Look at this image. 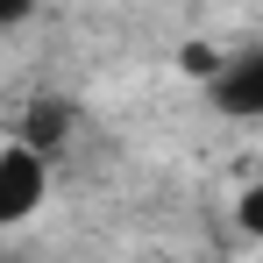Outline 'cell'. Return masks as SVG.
<instances>
[{
  "instance_id": "2",
  "label": "cell",
  "mask_w": 263,
  "mask_h": 263,
  "mask_svg": "<svg viewBox=\"0 0 263 263\" xmlns=\"http://www.w3.org/2000/svg\"><path fill=\"white\" fill-rule=\"evenodd\" d=\"M206 100H214L228 121H263V43L228 50L220 71L206 79Z\"/></svg>"
},
{
  "instance_id": "3",
  "label": "cell",
  "mask_w": 263,
  "mask_h": 263,
  "mask_svg": "<svg viewBox=\"0 0 263 263\" xmlns=\"http://www.w3.org/2000/svg\"><path fill=\"white\" fill-rule=\"evenodd\" d=\"M71 128H79V107H71V100H36V107L22 114V128H14V135L57 164V157H64V142H71Z\"/></svg>"
},
{
  "instance_id": "4",
  "label": "cell",
  "mask_w": 263,
  "mask_h": 263,
  "mask_svg": "<svg viewBox=\"0 0 263 263\" xmlns=\"http://www.w3.org/2000/svg\"><path fill=\"white\" fill-rule=\"evenodd\" d=\"M235 228H242L249 242H263V178L242 185V199H235Z\"/></svg>"
},
{
  "instance_id": "5",
  "label": "cell",
  "mask_w": 263,
  "mask_h": 263,
  "mask_svg": "<svg viewBox=\"0 0 263 263\" xmlns=\"http://www.w3.org/2000/svg\"><path fill=\"white\" fill-rule=\"evenodd\" d=\"M36 14V0H0V29H14V22H29Z\"/></svg>"
},
{
  "instance_id": "1",
  "label": "cell",
  "mask_w": 263,
  "mask_h": 263,
  "mask_svg": "<svg viewBox=\"0 0 263 263\" xmlns=\"http://www.w3.org/2000/svg\"><path fill=\"white\" fill-rule=\"evenodd\" d=\"M43 199H50V157L29 149L22 135H7V142H0V228L36 220Z\"/></svg>"
}]
</instances>
